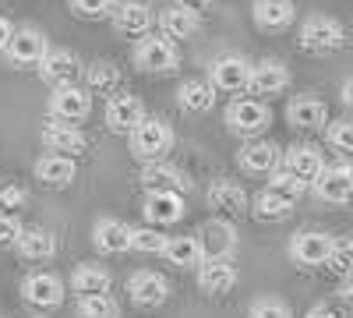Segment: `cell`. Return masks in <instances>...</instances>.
Masks as SVG:
<instances>
[{
	"label": "cell",
	"instance_id": "cell-1",
	"mask_svg": "<svg viewBox=\"0 0 353 318\" xmlns=\"http://www.w3.org/2000/svg\"><path fill=\"white\" fill-rule=\"evenodd\" d=\"M128 141H131V152L134 159L141 163H159L170 149H173V128L163 121V117H145L128 131Z\"/></svg>",
	"mask_w": 353,
	"mask_h": 318
},
{
	"label": "cell",
	"instance_id": "cell-2",
	"mask_svg": "<svg viewBox=\"0 0 353 318\" xmlns=\"http://www.w3.org/2000/svg\"><path fill=\"white\" fill-rule=\"evenodd\" d=\"M46 110H50V117H53L57 124L78 128L88 113H92V96H88L81 85H74V81H71V85H53Z\"/></svg>",
	"mask_w": 353,
	"mask_h": 318
},
{
	"label": "cell",
	"instance_id": "cell-3",
	"mask_svg": "<svg viewBox=\"0 0 353 318\" xmlns=\"http://www.w3.org/2000/svg\"><path fill=\"white\" fill-rule=\"evenodd\" d=\"M176 64H181V53H176V43L163 39V36H141L134 43V68L149 71V74H170Z\"/></svg>",
	"mask_w": 353,
	"mask_h": 318
},
{
	"label": "cell",
	"instance_id": "cell-4",
	"mask_svg": "<svg viewBox=\"0 0 353 318\" xmlns=\"http://www.w3.org/2000/svg\"><path fill=\"white\" fill-rule=\"evenodd\" d=\"M269 124H272V110H269V103H261V99H233L226 106V128L233 135L261 138V131Z\"/></svg>",
	"mask_w": 353,
	"mask_h": 318
},
{
	"label": "cell",
	"instance_id": "cell-5",
	"mask_svg": "<svg viewBox=\"0 0 353 318\" xmlns=\"http://www.w3.org/2000/svg\"><path fill=\"white\" fill-rule=\"evenodd\" d=\"M343 43H346V32H343V25L336 18H329V14L304 18V25H301V46L307 53L325 57V53H336Z\"/></svg>",
	"mask_w": 353,
	"mask_h": 318
},
{
	"label": "cell",
	"instance_id": "cell-6",
	"mask_svg": "<svg viewBox=\"0 0 353 318\" xmlns=\"http://www.w3.org/2000/svg\"><path fill=\"white\" fill-rule=\"evenodd\" d=\"M321 201H329V206H346L350 195H353V170L346 163H336V166H321L311 184H307Z\"/></svg>",
	"mask_w": 353,
	"mask_h": 318
},
{
	"label": "cell",
	"instance_id": "cell-7",
	"mask_svg": "<svg viewBox=\"0 0 353 318\" xmlns=\"http://www.w3.org/2000/svg\"><path fill=\"white\" fill-rule=\"evenodd\" d=\"M46 50H50L46 36L39 32V28L25 25V28H14V32H11V43H8L4 57L11 64H18V68H36L46 57Z\"/></svg>",
	"mask_w": 353,
	"mask_h": 318
},
{
	"label": "cell",
	"instance_id": "cell-8",
	"mask_svg": "<svg viewBox=\"0 0 353 318\" xmlns=\"http://www.w3.org/2000/svg\"><path fill=\"white\" fill-rule=\"evenodd\" d=\"M332 241L336 237L321 234V230H304V234H297L290 241V258L304 269H318V266H325V258L332 251Z\"/></svg>",
	"mask_w": 353,
	"mask_h": 318
},
{
	"label": "cell",
	"instance_id": "cell-9",
	"mask_svg": "<svg viewBox=\"0 0 353 318\" xmlns=\"http://www.w3.org/2000/svg\"><path fill=\"white\" fill-rule=\"evenodd\" d=\"M103 117H106V128L113 135H128L145 117V103L134 92H113L106 99V113H103Z\"/></svg>",
	"mask_w": 353,
	"mask_h": 318
},
{
	"label": "cell",
	"instance_id": "cell-10",
	"mask_svg": "<svg viewBox=\"0 0 353 318\" xmlns=\"http://www.w3.org/2000/svg\"><path fill=\"white\" fill-rule=\"evenodd\" d=\"M141 212L149 219V226H173L184 219V195H173V191H149L141 201Z\"/></svg>",
	"mask_w": 353,
	"mask_h": 318
},
{
	"label": "cell",
	"instance_id": "cell-11",
	"mask_svg": "<svg viewBox=\"0 0 353 318\" xmlns=\"http://www.w3.org/2000/svg\"><path fill=\"white\" fill-rule=\"evenodd\" d=\"M21 297L32 308H57L64 304V279L57 272H32L21 283Z\"/></svg>",
	"mask_w": 353,
	"mask_h": 318
},
{
	"label": "cell",
	"instance_id": "cell-12",
	"mask_svg": "<svg viewBox=\"0 0 353 318\" xmlns=\"http://www.w3.org/2000/svg\"><path fill=\"white\" fill-rule=\"evenodd\" d=\"M194 272H198V290L209 297H223L237 283V269H233L230 258H205Z\"/></svg>",
	"mask_w": 353,
	"mask_h": 318
},
{
	"label": "cell",
	"instance_id": "cell-13",
	"mask_svg": "<svg viewBox=\"0 0 353 318\" xmlns=\"http://www.w3.org/2000/svg\"><path fill=\"white\" fill-rule=\"evenodd\" d=\"M110 21H113L117 32H124V36H149L156 14H152V8L145 4V0H124V4L113 8Z\"/></svg>",
	"mask_w": 353,
	"mask_h": 318
},
{
	"label": "cell",
	"instance_id": "cell-14",
	"mask_svg": "<svg viewBox=\"0 0 353 318\" xmlns=\"http://www.w3.org/2000/svg\"><path fill=\"white\" fill-rule=\"evenodd\" d=\"M198 244L205 258H230L237 251V230L230 219H209L198 234Z\"/></svg>",
	"mask_w": 353,
	"mask_h": 318
},
{
	"label": "cell",
	"instance_id": "cell-15",
	"mask_svg": "<svg viewBox=\"0 0 353 318\" xmlns=\"http://www.w3.org/2000/svg\"><path fill=\"white\" fill-rule=\"evenodd\" d=\"M128 294H131V301L141 304V308H159V304L170 297V283H166V276H159V272H152V269H138V272L128 279Z\"/></svg>",
	"mask_w": 353,
	"mask_h": 318
},
{
	"label": "cell",
	"instance_id": "cell-16",
	"mask_svg": "<svg viewBox=\"0 0 353 318\" xmlns=\"http://www.w3.org/2000/svg\"><path fill=\"white\" fill-rule=\"evenodd\" d=\"M209 85L216 92H244L248 89V78H251V64L244 57H219L209 71Z\"/></svg>",
	"mask_w": 353,
	"mask_h": 318
},
{
	"label": "cell",
	"instance_id": "cell-17",
	"mask_svg": "<svg viewBox=\"0 0 353 318\" xmlns=\"http://www.w3.org/2000/svg\"><path fill=\"white\" fill-rule=\"evenodd\" d=\"M251 18L261 32H283L297 18V8H293V0H254Z\"/></svg>",
	"mask_w": 353,
	"mask_h": 318
},
{
	"label": "cell",
	"instance_id": "cell-18",
	"mask_svg": "<svg viewBox=\"0 0 353 318\" xmlns=\"http://www.w3.org/2000/svg\"><path fill=\"white\" fill-rule=\"evenodd\" d=\"M286 121L293 128H301V131H318V128L329 124V106L318 96H297L286 106Z\"/></svg>",
	"mask_w": 353,
	"mask_h": 318
},
{
	"label": "cell",
	"instance_id": "cell-19",
	"mask_svg": "<svg viewBox=\"0 0 353 318\" xmlns=\"http://www.w3.org/2000/svg\"><path fill=\"white\" fill-rule=\"evenodd\" d=\"M141 184L149 188V191H173V195L191 191V177H188V173L170 166V163H163V159L141 166Z\"/></svg>",
	"mask_w": 353,
	"mask_h": 318
},
{
	"label": "cell",
	"instance_id": "cell-20",
	"mask_svg": "<svg viewBox=\"0 0 353 318\" xmlns=\"http://www.w3.org/2000/svg\"><path fill=\"white\" fill-rule=\"evenodd\" d=\"M43 141L50 146L53 156H68V159H74V156H81V152L88 149V138H85L81 128L57 124V121H50V124L43 128Z\"/></svg>",
	"mask_w": 353,
	"mask_h": 318
},
{
	"label": "cell",
	"instance_id": "cell-21",
	"mask_svg": "<svg viewBox=\"0 0 353 318\" xmlns=\"http://www.w3.org/2000/svg\"><path fill=\"white\" fill-rule=\"evenodd\" d=\"M209 201H212V209H219L223 216H244L248 206H251V198H248L244 184H241V181H230V177L212 181Z\"/></svg>",
	"mask_w": 353,
	"mask_h": 318
},
{
	"label": "cell",
	"instance_id": "cell-22",
	"mask_svg": "<svg viewBox=\"0 0 353 318\" xmlns=\"http://www.w3.org/2000/svg\"><path fill=\"white\" fill-rule=\"evenodd\" d=\"M237 159L248 173H272L279 166V146L269 138H248L237 152Z\"/></svg>",
	"mask_w": 353,
	"mask_h": 318
},
{
	"label": "cell",
	"instance_id": "cell-23",
	"mask_svg": "<svg viewBox=\"0 0 353 318\" xmlns=\"http://www.w3.org/2000/svg\"><path fill=\"white\" fill-rule=\"evenodd\" d=\"M279 163H283V173H290V177H297L304 184H311V177L325 166V159H321L314 146H290L286 152H279Z\"/></svg>",
	"mask_w": 353,
	"mask_h": 318
},
{
	"label": "cell",
	"instance_id": "cell-24",
	"mask_svg": "<svg viewBox=\"0 0 353 318\" xmlns=\"http://www.w3.org/2000/svg\"><path fill=\"white\" fill-rule=\"evenodd\" d=\"M290 85V71L286 64L279 61H261V64H251V78H248V89L254 96H279Z\"/></svg>",
	"mask_w": 353,
	"mask_h": 318
},
{
	"label": "cell",
	"instance_id": "cell-25",
	"mask_svg": "<svg viewBox=\"0 0 353 318\" xmlns=\"http://www.w3.org/2000/svg\"><path fill=\"white\" fill-rule=\"evenodd\" d=\"M39 74L50 85H71L81 74V61L71 50H46V57L39 61Z\"/></svg>",
	"mask_w": 353,
	"mask_h": 318
},
{
	"label": "cell",
	"instance_id": "cell-26",
	"mask_svg": "<svg viewBox=\"0 0 353 318\" xmlns=\"http://www.w3.org/2000/svg\"><path fill=\"white\" fill-rule=\"evenodd\" d=\"M110 269L106 266H96V262H81L74 272H71V290L78 297H99V294H110Z\"/></svg>",
	"mask_w": 353,
	"mask_h": 318
},
{
	"label": "cell",
	"instance_id": "cell-27",
	"mask_svg": "<svg viewBox=\"0 0 353 318\" xmlns=\"http://www.w3.org/2000/svg\"><path fill=\"white\" fill-rule=\"evenodd\" d=\"M14 248H18L21 258H28V262H46V258H53V251H57V237L43 226H21Z\"/></svg>",
	"mask_w": 353,
	"mask_h": 318
},
{
	"label": "cell",
	"instance_id": "cell-28",
	"mask_svg": "<svg viewBox=\"0 0 353 318\" xmlns=\"http://www.w3.org/2000/svg\"><path fill=\"white\" fill-rule=\"evenodd\" d=\"M92 241H96V248L106 251V255H121V251L131 248V226H128L124 219L106 216V219H99V223L92 226Z\"/></svg>",
	"mask_w": 353,
	"mask_h": 318
},
{
	"label": "cell",
	"instance_id": "cell-29",
	"mask_svg": "<svg viewBox=\"0 0 353 318\" xmlns=\"http://www.w3.org/2000/svg\"><path fill=\"white\" fill-rule=\"evenodd\" d=\"M159 28H163V39H191L198 28H201V18L198 11H188V8H163L159 11Z\"/></svg>",
	"mask_w": 353,
	"mask_h": 318
},
{
	"label": "cell",
	"instance_id": "cell-30",
	"mask_svg": "<svg viewBox=\"0 0 353 318\" xmlns=\"http://www.w3.org/2000/svg\"><path fill=\"white\" fill-rule=\"evenodd\" d=\"M81 78L85 85L81 89L92 96V92H117V85H121V68H117L113 61H92V64H85L81 68Z\"/></svg>",
	"mask_w": 353,
	"mask_h": 318
},
{
	"label": "cell",
	"instance_id": "cell-31",
	"mask_svg": "<svg viewBox=\"0 0 353 318\" xmlns=\"http://www.w3.org/2000/svg\"><path fill=\"white\" fill-rule=\"evenodd\" d=\"M36 177L46 184V188H68L74 177H78V166H74V159H68V156H43L39 163H36Z\"/></svg>",
	"mask_w": 353,
	"mask_h": 318
},
{
	"label": "cell",
	"instance_id": "cell-32",
	"mask_svg": "<svg viewBox=\"0 0 353 318\" xmlns=\"http://www.w3.org/2000/svg\"><path fill=\"white\" fill-rule=\"evenodd\" d=\"M176 99H181V106L188 113H209L216 106V89L205 78H191L176 89Z\"/></svg>",
	"mask_w": 353,
	"mask_h": 318
},
{
	"label": "cell",
	"instance_id": "cell-33",
	"mask_svg": "<svg viewBox=\"0 0 353 318\" xmlns=\"http://www.w3.org/2000/svg\"><path fill=\"white\" fill-rule=\"evenodd\" d=\"M163 255L170 258V266H176V269H198L205 262L198 237H166Z\"/></svg>",
	"mask_w": 353,
	"mask_h": 318
},
{
	"label": "cell",
	"instance_id": "cell-34",
	"mask_svg": "<svg viewBox=\"0 0 353 318\" xmlns=\"http://www.w3.org/2000/svg\"><path fill=\"white\" fill-rule=\"evenodd\" d=\"M265 195H272V198H279V201H286V206L293 209V206H297V201L307 195V184L304 181H297V177H290V173H272V177H269V184H265L261 188Z\"/></svg>",
	"mask_w": 353,
	"mask_h": 318
},
{
	"label": "cell",
	"instance_id": "cell-35",
	"mask_svg": "<svg viewBox=\"0 0 353 318\" xmlns=\"http://www.w3.org/2000/svg\"><path fill=\"white\" fill-rule=\"evenodd\" d=\"M261 223H283V219H290V206L286 201H279V198H272V195H265V191H258L254 198H251V206H248Z\"/></svg>",
	"mask_w": 353,
	"mask_h": 318
},
{
	"label": "cell",
	"instance_id": "cell-36",
	"mask_svg": "<svg viewBox=\"0 0 353 318\" xmlns=\"http://www.w3.org/2000/svg\"><path fill=\"white\" fill-rule=\"evenodd\" d=\"M78 318H121V304H117L110 294L78 297Z\"/></svg>",
	"mask_w": 353,
	"mask_h": 318
},
{
	"label": "cell",
	"instance_id": "cell-37",
	"mask_svg": "<svg viewBox=\"0 0 353 318\" xmlns=\"http://www.w3.org/2000/svg\"><path fill=\"white\" fill-rule=\"evenodd\" d=\"M131 248L141 251V255H163L166 248V234H159L156 226H131Z\"/></svg>",
	"mask_w": 353,
	"mask_h": 318
},
{
	"label": "cell",
	"instance_id": "cell-38",
	"mask_svg": "<svg viewBox=\"0 0 353 318\" xmlns=\"http://www.w3.org/2000/svg\"><path fill=\"white\" fill-rule=\"evenodd\" d=\"M325 266L336 272V276H350V269H353V241L350 237H339V241H332V251H329V258H325Z\"/></svg>",
	"mask_w": 353,
	"mask_h": 318
},
{
	"label": "cell",
	"instance_id": "cell-39",
	"mask_svg": "<svg viewBox=\"0 0 353 318\" xmlns=\"http://www.w3.org/2000/svg\"><path fill=\"white\" fill-rule=\"evenodd\" d=\"M325 141L336 149V152H350L353 149V124L346 121V117H339V121H332V124H325Z\"/></svg>",
	"mask_w": 353,
	"mask_h": 318
},
{
	"label": "cell",
	"instance_id": "cell-40",
	"mask_svg": "<svg viewBox=\"0 0 353 318\" xmlns=\"http://www.w3.org/2000/svg\"><path fill=\"white\" fill-rule=\"evenodd\" d=\"M248 318H293V311L283 297H258L248 308Z\"/></svg>",
	"mask_w": 353,
	"mask_h": 318
},
{
	"label": "cell",
	"instance_id": "cell-41",
	"mask_svg": "<svg viewBox=\"0 0 353 318\" xmlns=\"http://www.w3.org/2000/svg\"><path fill=\"white\" fill-rule=\"evenodd\" d=\"M25 201H28V191L21 184H0V212H14L25 209Z\"/></svg>",
	"mask_w": 353,
	"mask_h": 318
},
{
	"label": "cell",
	"instance_id": "cell-42",
	"mask_svg": "<svg viewBox=\"0 0 353 318\" xmlns=\"http://www.w3.org/2000/svg\"><path fill=\"white\" fill-rule=\"evenodd\" d=\"M71 8L81 14V18H110L117 0H71Z\"/></svg>",
	"mask_w": 353,
	"mask_h": 318
},
{
	"label": "cell",
	"instance_id": "cell-43",
	"mask_svg": "<svg viewBox=\"0 0 353 318\" xmlns=\"http://www.w3.org/2000/svg\"><path fill=\"white\" fill-rule=\"evenodd\" d=\"M21 234V219L14 212H0V248H14Z\"/></svg>",
	"mask_w": 353,
	"mask_h": 318
},
{
	"label": "cell",
	"instance_id": "cell-44",
	"mask_svg": "<svg viewBox=\"0 0 353 318\" xmlns=\"http://www.w3.org/2000/svg\"><path fill=\"white\" fill-rule=\"evenodd\" d=\"M304 318H346V315L336 311V308H329V304H318V308H311Z\"/></svg>",
	"mask_w": 353,
	"mask_h": 318
},
{
	"label": "cell",
	"instance_id": "cell-45",
	"mask_svg": "<svg viewBox=\"0 0 353 318\" xmlns=\"http://www.w3.org/2000/svg\"><path fill=\"white\" fill-rule=\"evenodd\" d=\"M11 32H14V25H11L8 18H0V53L8 50V43H11Z\"/></svg>",
	"mask_w": 353,
	"mask_h": 318
},
{
	"label": "cell",
	"instance_id": "cell-46",
	"mask_svg": "<svg viewBox=\"0 0 353 318\" xmlns=\"http://www.w3.org/2000/svg\"><path fill=\"white\" fill-rule=\"evenodd\" d=\"M205 4H212V0H176V8H188V11H198Z\"/></svg>",
	"mask_w": 353,
	"mask_h": 318
}]
</instances>
